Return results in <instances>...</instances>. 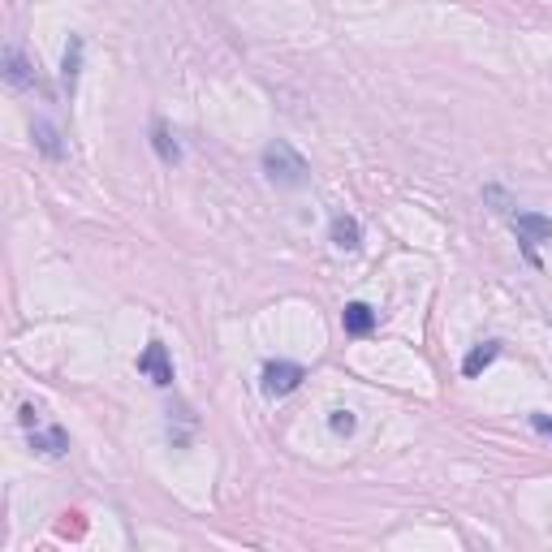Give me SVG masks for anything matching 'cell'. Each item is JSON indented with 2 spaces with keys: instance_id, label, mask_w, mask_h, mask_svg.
I'll return each instance as SVG.
<instances>
[{
  "instance_id": "cell-8",
  "label": "cell",
  "mask_w": 552,
  "mask_h": 552,
  "mask_svg": "<svg viewBox=\"0 0 552 552\" xmlns=\"http://www.w3.org/2000/svg\"><path fill=\"white\" fill-rule=\"evenodd\" d=\"M333 246L337 251H345V255H354L358 246H363V225H358L354 216H333Z\"/></svg>"
},
{
  "instance_id": "cell-1",
  "label": "cell",
  "mask_w": 552,
  "mask_h": 552,
  "mask_svg": "<svg viewBox=\"0 0 552 552\" xmlns=\"http://www.w3.org/2000/svg\"><path fill=\"white\" fill-rule=\"evenodd\" d=\"M264 173H268V182H272V186L294 190V186L307 182V173H311V169H307V160H302L298 151L285 143V138H276V143L264 147Z\"/></svg>"
},
{
  "instance_id": "cell-7",
  "label": "cell",
  "mask_w": 552,
  "mask_h": 552,
  "mask_svg": "<svg viewBox=\"0 0 552 552\" xmlns=\"http://www.w3.org/2000/svg\"><path fill=\"white\" fill-rule=\"evenodd\" d=\"M496 358H501V341H483V345H475V350L462 358V376H466V380L483 376V371H488Z\"/></svg>"
},
{
  "instance_id": "cell-2",
  "label": "cell",
  "mask_w": 552,
  "mask_h": 552,
  "mask_svg": "<svg viewBox=\"0 0 552 552\" xmlns=\"http://www.w3.org/2000/svg\"><path fill=\"white\" fill-rule=\"evenodd\" d=\"M302 380H307V371H302L298 363H285V358H268L264 371H259V389H264L268 402H281V397H289Z\"/></svg>"
},
{
  "instance_id": "cell-6",
  "label": "cell",
  "mask_w": 552,
  "mask_h": 552,
  "mask_svg": "<svg viewBox=\"0 0 552 552\" xmlns=\"http://www.w3.org/2000/svg\"><path fill=\"white\" fill-rule=\"evenodd\" d=\"M341 328L350 337H371V333H376V307H371V302H345Z\"/></svg>"
},
{
  "instance_id": "cell-14",
  "label": "cell",
  "mask_w": 552,
  "mask_h": 552,
  "mask_svg": "<svg viewBox=\"0 0 552 552\" xmlns=\"http://www.w3.org/2000/svg\"><path fill=\"white\" fill-rule=\"evenodd\" d=\"M531 427H535V432H540V436H548V440H552V419H548V414H531Z\"/></svg>"
},
{
  "instance_id": "cell-13",
  "label": "cell",
  "mask_w": 552,
  "mask_h": 552,
  "mask_svg": "<svg viewBox=\"0 0 552 552\" xmlns=\"http://www.w3.org/2000/svg\"><path fill=\"white\" fill-rule=\"evenodd\" d=\"M35 138H39V147H44L48 156H61V147H57V130H52V126H44V121H39V126H35Z\"/></svg>"
},
{
  "instance_id": "cell-15",
  "label": "cell",
  "mask_w": 552,
  "mask_h": 552,
  "mask_svg": "<svg viewBox=\"0 0 552 552\" xmlns=\"http://www.w3.org/2000/svg\"><path fill=\"white\" fill-rule=\"evenodd\" d=\"M39 423V410L35 406H22V427H35Z\"/></svg>"
},
{
  "instance_id": "cell-9",
  "label": "cell",
  "mask_w": 552,
  "mask_h": 552,
  "mask_svg": "<svg viewBox=\"0 0 552 552\" xmlns=\"http://www.w3.org/2000/svg\"><path fill=\"white\" fill-rule=\"evenodd\" d=\"M5 78L13 82V87H31V82H35L31 65H26V57H22L18 48H9V52H5Z\"/></svg>"
},
{
  "instance_id": "cell-5",
  "label": "cell",
  "mask_w": 552,
  "mask_h": 552,
  "mask_svg": "<svg viewBox=\"0 0 552 552\" xmlns=\"http://www.w3.org/2000/svg\"><path fill=\"white\" fill-rule=\"evenodd\" d=\"M31 449L39 453V458H65L69 453V436H65V427H31Z\"/></svg>"
},
{
  "instance_id": "cell-12",
  "label": "cell",
  "mask_w": 552,
  "mask_h": 552,
  "mask_svg": "<svg viewBox=\"0 0 552 552\" xmlns=\"http://www.w3.org/2000/svg\"><path fill=\"white\" fill-rule=\"evenodd\" d=\"M328 427H333L337 436H350L354 427H358V419H354L350 410H333V414H328Z\"/></svg>"
},
{
  "instance_id": "cell-4",
  "label": "cell",
  "mask_w": 552,
  "mask_h": 552,
  "mask_svg": "<svg viewBox=\"0 0 552 552\" xmlns=\"http://www.w3.org/2000/svg\"><path fill=\"white\" fill-rule=\"evenodd\" d=\"M138 371H143L156 389H169V384L177 380L173 376V358H169V350H164V341H147V350L138 354Z\"/></svg>"
},
{
  "instance_id": "cell-11",
  "label": "cell",
  "mask_w": 552,
  "mask_h": 552,
  "mask_svg": "<svg viewBox=\"0 0 552 552\" xmlns=\"http://www.w3.org/2000/svg\"><path fill=\"white\" fill-rule=\"evenodd\" d=\"M151 143H156V151H160V160H164V164H177V160H182V151H177V143H169L164 126L151 130Z\"/></svg>"
},
{
  "instance_id": "cell-10",
  "label": "cell",
  "mask_w": 552,
  "mask_h": 552,
  "mask_svg": "<svg viewBox=\"0 0 552 552\" xmlns=\"http://www.w3.org/2000/svg\"><path fill=\"white\" fill-rule=\"evenodd\" d=\"M78 61H82V39L74 35L69 39V48H65V87L74 91V82H78Z\"/></svg>"
},
{
  "instance_id": "cell-3",
  "label": "cell",
  "mask_w": 552,
  "mask_h": 552,
  "mask_svg": "<svg viewBox=\"0 0 552 552\" xmlns=\"http://www.w3.org/2000/svg\"><path fill=\"white\" fill-rule=\"evenodd\" d=\"M505 216H509V229H514V233H518V242H522V255H527L531 264H540L535 246L552 238V220L540 216V212H505Z\"/></svg>"
}]
</instances>
